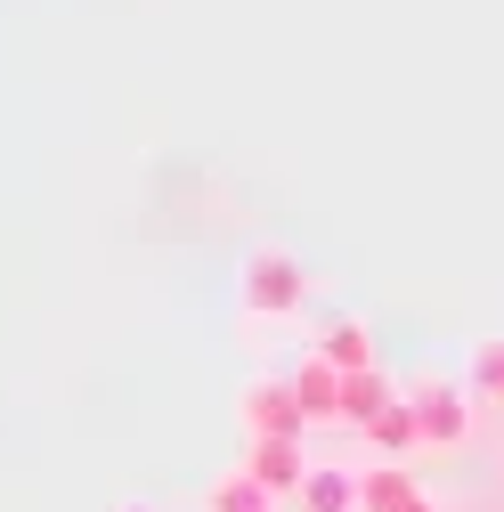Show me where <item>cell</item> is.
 Listing matches in <instances>:
<instances>
[{"mask_svg":"<svg viewBox=\"0 0 504 512\" xmlns=\"http://www.w3.org/2000/svg\"><path fill=\"white\" fill-rule=\"evenodd\" d=\"M236 301H244V317H252V326H269V317H301V301H309V269L293 261V252L261 244V252L244 261Z\"/></svg>","mask_w":504,"mask_h":512,"instance_id":"6da1fadb","label":"cell"},{"mask_svg":"<svg viewBox=\"0 0 504 512\" xmlns=\"http://www.w3.org/2000/svg\"><path fill=\"white\" fill-rule=\"evenodd\" d=\"M236 423H244L252 439H301V431H309V415L293 407V382H285V374H261V382H244V399H236Z\"/></svg>","mask_w":504,"mask_h":512,"instance_id":"7a4b0ae2","label":"cell"},{"mask_svg":"<svg viewBox=\"0 0 504 512\" xmlns=\"http://www.w3.org/2000/svg\"><path fill=\"white\" fill-rule=\"evenodd\" d=\"M407 407H415V423H423V447H464L472 439V391H456V382H415L407 391Z\"/></svg>","mask_w":504,"mask_h":512,"instance_id":"3957f363","label":"cell"},{"mask_svg":"<svg viewBox=\"0 0 504 512\" xmlns=\"http://www.w3.org/2000/svg\"><path fill=\"white\" fill-rule=\"evenodd\" d=\"M244 472L261 480L277 504H293V496H301V480H309V464H301V439H252V447H244Z\"/></svg>","mask_w":504,"mask_h":512,"instance_id":"277c9868","label":"cell"},{"mask_svg":"<svg viewBox=\"0 0 504 512\" xmlns=\"http://www.w3.org/2000/svg\"><path fill=\"white\" fill-rule=\"evenodd\" d=\"M285 382H293V407H301L309 423H342V374H334L318 350H301V366H293Z\"/></svg>","mask_w":504,"mask_h":512,"instance_id":"5b68a950","label":"cell"},{"mask_svg":"<svg viewBox=\"0 0 504 512\" xmlns=\"http://www.w3.org/2000/svg\"><path fill=\"white\" fill-rule=\"evenodd\" d=\"M391 407H399V391H391V374H383V366L342 374V423H350V431H374Z\"/></svg>","mask_w":504,"mask_h":512,"instance_id":"8992f818","label":"cell"},{"mask_svg":"<svg viewBox=\"0 0 504 512\" xmlns=\"http://www.w3.org/2000/svg\"><path fill=\"white\" fill-rule=\"evenodd\" d=\"M309 350H318L334 374H366V366H374V334H366V317H326V334L309 342Z\"/></svg>","mask_w":504,"mask_h":512,"instance_id":"52a82bcc","label":"cell"},{"mask_svg":"<svg viewBox=\"0 0 504 512\" xmlns=\"http://www.w3.org/2000/svg\"><path fill=\"white\" fill-rule=\"evenodd\" d=\"M423 488H415V472L407 464H366L358 472V512H407Z\"/></svg>","mask_w":504,"mask_h":512,"instance_id":"ba28073f","label":"cell"},{"mask_svg":"<svg viewBox=\"0 0 504 512\" xmlns=\"http://www.w3.org/2000/svg\"><path fill=\"white\" fill-rule=\"evenodd\" d=\"M293 504H301V512H358V472H342V464H309V480H301Z\"/></svg>","mask_w":504,"mask_h":512,"instance_id":"9c48e42d","label":"cell"},{"mask_svg":"<svg viewBox=\"0 0 504 512\" xmlns=\"http://www.w3.org/2000/svg\"><path fill=\"white\" fill-rule=\"evenodd\" d=\"M366 447H374V464H407L415 447H423V423H415V407H407V391H399V407H391L383 423L366 431Z\"/></svg>","mask_w":504,"mask_h":512,"instance_id":"30bf717a","label":"cell"},{"mask_svg":"<svg viewBox=\"0 0 504 512\" xmlns=\"http://www.w3.org/2000/svg\"><path fill=\"white\" fill-rule=\"evenodd\" d=\"M204 512H285V504H277V496H269L261 480H252L244 464H236V472H220V480H212V496H204Z\"/></svg>","mask_w":504,"mask_h":512,"instance_id":"8fae6325","label":"cell"},{"mask_svg":"<svg viewBox=\"0 0 504 512\" xmlns=\"http://www.w3.org/2000/svg\"><path fill=\"white\" fill-rule=\"evenodd\" d=\"M464 391H472V399H496V407H504V334L472 342V366H464Z\"/></svg>","mask_w":504,"mask_h":512,"instance_id":"7c38bea8","label":"cell"},{"mask_svg":"<svg viewBox=\"0 0 504 512\" xmlns=\"http://www.w3.org/2000/svg\"><path fill=\"white\" fill-rule=\"evenodd\" d=\"M114 512H163V504H147V496H122V504H114Z\"/></svg>","mask_w":504,"mask_h":512,"instance_id":"4fadbf2b","label":"cell"},{"mask_svg":"<svg viewBox=\"0 0 504 512\" xmlns=\"http://www.w3.org/2000/svg\"><path fill=\"white\" fill-rule=\"evenodd\" d=\"M407 512H431V496H415V504H407Z\"/></svg>","mask_w":504,"mask_h":512,"instance_id":"5bb4252c","label":"cell"}]
</instances>
